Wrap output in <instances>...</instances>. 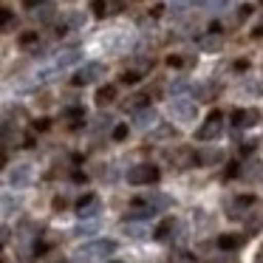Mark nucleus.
I'll list each match as a JSON object with an SVG mask.
<instances>
[{
    "mask_svg": "<svg viewBox=\"0 0 263 263\" xmlns=\"http://www.w3.org/2000/svg\"><path fill=\"white\" fill-rule=\"evenodd\" d=\"M116 252V240H91V243L80 246L74 252V263H91V260H102V257L114 255Z\"/></svg>",
    "mask_w": 263,
    "mask_h": 263,
    "instance_id": "1",
    "label": "nucleus"
},
{
    "mask_svg": "<svg viewBox=\"0 0 263 263\" xmlns=\"http://www.w3.org/2000/svg\"><path fill=\"white\" fill-rule=\"evenodd\" d=\"M80 60H82L80 48H65V51H60L57 57H54V63L48 65L46 71H40V74H37V80H48V77H54V74H60V71L71 68V65L80 63Z\"/></svg>",
    "mask_w": 263,
    "mask_h": 263,
    "instance_id": "2",
    "label": "nucleus"
},
{
    "mask_svg": "<svg viewBox=\"0 0 263 263\" xmlns=\"http://www.w3.org/2000/svg\"><path fill=\"white\" fill-rule=\"evenodd\" d=\"M26 12L34 20H40V23H51L54 14H57V6L51 0H26Z\"/></svg>",
    "mask_w": 263,
    "mask_h": 263,
    "instance_id": "3",
    "label": "nucleus"
},
{
    "mask_svg": "<svg viewBox=\"0 0 263 263\" xmlns=\"http://www.w3.org/2000/svg\"><path fill=\"white\" fill-rule=\"evenodd\" d=\"M170 114H173V119H178V122H193L195 114H198V105L187 97H176L170 102Z\"/></svg>",
    "mask_w": 263,
    "mask_h": 263,
    "instance_id": "4",
    "label": "nucleus"
},
{
    "mask_svg": "<svg viewBox=\"0 0 263 263\" xmlns=\"http://www.w3.org/2000/svg\"><path fill=\"white\" fill-rule=\"evenodd\" d=\"M221 130H223V116L218 114V110H212V114L206 116V122L198 127V133H195V136H198L201 142H212V139L221 136Z\"/></svg>",
    "mask_w": 263,
    "mask_h": 263,
    "instance_id": "5",
    "label": "nucleus"
},
{
    "mask_svg": "<svg viewBox=\"0 0 263 263\" xmlns=\"http://www.w3.org/2000/svg\"><path fill=\"white\" fill-rule=\"evenodd\" d=\"M102 74H105V65H99V63H88V65H82V68L77 71L71 82L82 88V85H91V82H97Z\"/></svg>",
    "mask_w": 263,
    "mask_h": 263,
    "instance_id": "6",
    "label": "nucleus"
},
{
    "mask_svg": "<svg viewBox=\"0 0 263 263\" xmlns=\"http://www.w3.org/2000/svg\"><path fill=\"white\" fill-rule=\"evenodd\" d=\"M156 178H159V170L153 164H136L127 173V181L130 184H153Z\"/></svg>",
    "mask_w": 263,
    "mask_h": 263,
    "instance_id": "7",
    "label": "nucleus"
},
{
    "mask_svg": "<svg viewBox=\"0 0 263 263\" xmlns=\"http://www.w3.org/2000/svg\"><path fill=\"white\" fill-rule=\"evenodd\" d=\"M31 178H34L31 164H17V167H12V173H9V184H12V187H29Z\"/></svg>",
    "mask_w": 263,
    "mask_h": 263,
    "instance_id": "8",
    "label": "nucleus"
},
{
    "mask_svg": "<svg viewBox=\"0 0 263 263\" xmlns=\"http://www.w3.org/2000/svg\"><path fill=\"white\" fill-rule=\"evenodd\" d=\"M159 122V116H156V110L153 108H139L136 110V116H133V125L139 127V130H150V127Z\"/></svg>",
    "mask_w": 263,
    "mask_h": 263,
    "instance_id": "9",
    "label": "nucleus"
},
{
    "mask_svg": "<svg viewBox=\"0 0 263 263\" xmlns=\"http://www.w3.org/2000/svg\"><path fill=\"white\" fill-rule=\"evenodd\" d=\"M77 212H80V218H97V212H99L97 195H82V198L77 201Z\"/></svg>",
    "mask_w": 263,
    "mask_h": 263,
    "instance_id": "10",
    "label": "nucleus"
},
{
    "mask_svg": "<svg viewBox=\"0 0 263 263\" xmlns=\"http://www.w3.org/2000/svg\"><path fill=\"white\" fill-rule=\"evenodd\" d=\"M167 159H170L173 167H190V164H195V153L190 147H178L176 153H170Z\"/></svg>",
    "mask_w": 263,
    "mask_h": 263,
    "instance_id": "11",
    "label": "nucleus"
},
{
    "mask_svg": "<svg viewBox=\"0 0 263 263\" xmlns=\"http://www.w3.org/2000/svg\"><path fill=\"white\" fill-rule=\"evenodd\" d=\"M255 122H257V110H235V114H232V125L238 127V130L252 127Z\"/></svg>",
    "mask_w": 263,
    "mask_h": 263,
    "instance_id": "12",
    "label": "nucleus"
},
{
    "mask_svg": "<svg viewBox=\"0 0 263 263\" xmlns=\"http://www.w3.org/2000/svg\"><path fill=\"white\" fill-rule=\"evenodd\" d=\"M252 204H255V198H252V195H240V198H235L232 204L227 206V210H229V215H232V218H238L240 212H243V210H249Z\"/></svg>",
    "mask_w": 263,
    "mask_h": 263,
    "instance_id": "13",
    "label": "nucleus"
},
{
    "mask_svg": "<svg viewBox=\"0 0 263 263\" xmlns=\"http://www.w3.org/2000/svg\"><path fill=\"white\" fill-rule=\"evenodd\" d=\"M114 99H116V88L114 85H105V88L97 91V102L99 105H108V102H114Z\"/></svg>",
    "mask_w": 263,
    "mask_h": 263,
    "instance_id": "14",
    "label": "nucleus"
},
{
    "mask_svg": "<svg viewBox=\"0 0 263 263\" xmlns=\"http://www.w3.org/2000/svg\"><path fill=\"white\" fill-rule=\"evenodd\" d=\"M170 232H173V218H167V221H161L159 227H156L153 238L156 240H167V238H170Z\"/></svg>",
    "mask_w": 263,
    "mask_h": 263,
    "instance_id": "15",
    "label": "nucleus"
},
{
    "mask_svg": "<svg viewBox=\"0 0 263 263\" xmlns=\"http://www.w3.org/2000/svg\"><path fill=\"white\" fill-rule=\"evenodd\" d=\"M240 243H243V240H240L238 235H221V238H218V249H238Z\"/></svg>",
    "mask_w": 263,
    "mask_h": 263,
    "instance_id": "16",
    "label": "nucleus"
},
{
    "mask_svg": "<svg viewBox=\"0 0 263 263\" xmlns=\"http://www.w3.org/2000/svg\"><path fill=\"white\" fill-rule=\"evenodd\" d=\"M125 232L130 235V238H144V235L150 232L147 227H142V223H125Z\"/></svg>",
    "mask_w": 263,
    "mask_h": 263,
    "instance_id": "17",
    "label": "nucleus"
},
{
    "mask_svg": "<svg viewBox=\"0 0 263 263\" xmlns=\"http://www.w3.org/2000/svg\"><path fill=\"white\" fill-rule=\"evenodd\" d=\"M99 229V218H91L88 223H80L77 227V235H91V232H97Z\"/></svg>",
    "mask_w": 263,
    "mask_h": 263,
    "instance_id": "18",
    "label": "nucleus"
},
{
    "mask_svg": "<svg viewBox=\"0 0 263 263\" xmlns=\"http://www.w3.org/2000/svg\"><path fill=\"white\" fill-rule=\"evenodd\" d=\"M65 116L71 119V125H74V127H80V122H82V116H85V114H82V108H68V110H65Z\"/></svg>",
    "mask_w": 263,
    "mask_h": 263,
    "instance_id": "19",
    "label": "nucleus"
},
{
    "mask_svg": "<svg viewBox=\"0 0 263 263\" xmlns=\"http://www.w3.org/2000/svg\"><path fill=\"white\" fill-rule=\"evenodd\" d=\"M91 12L97 14V17H105V12H108V3H105V0H91Z\"/></svg>",
    "mask_w": 263,
    "mask_h": 263,
    "instance_id": "20",
    "label": "nucleus"
},
{
    "mask_svg": "<svg viewBox=\"0 0 263 263\" xmlns=\"http://www.w3.org/2000/svg\"><path fill=\"white\" fill-rule=\"evenodd\" d=\"M206 6H210V9H215V12H223V9H229V6H232V0H206Z\"/></svg>",
    "mask_w": 263,
    "mask_h": 263,
    "instance_id": "21",
    "label": "nucleus"
},
{
    "mask_svg": "<svg viewBox=\"0 0 263 263\" xmlns=\"http://www.w3.org/2000/svg\"><path fill=\"white\" fill-rule=\"evenodd\" d=\"M14 23V14L9 12V9H0V29H6V26Z\"/></svg>",
    "mask_w": 263,
    "mask_h": 263,
    "instance_id": "22",
    "label": "nucleus"
},
{
    "mask_svg": "<svg viewBox=\"0 0 263 263\" xmlns=\"http://www.w3.org/2000/svg\"><path fill=\"white\" fill-rule=\"evenodd\" d=\"M125 136H127V125H116V130H114V139H116V142H122Z\"/></svg>",
    "mask_w": 263,
    "mask_h": 263,
    "instance_id": "23",
    "label": "nucleus"
},
{
    "mask_svg": "<svg viewBox=\"0 0 263 263\" xmlns=\"http://www.w3.org/2000/svg\"><path fill=\"white\" fill-rule=\"evenodd\" d=\"M122 82H127V85H136V82H139V74H136V71H127V74L122 77Z\"/></svg>",
    "mask_w": 263,
    "mask_h": 263,
    "instance_id": "24",
    "label": "nucleus"
},
{
    "mask_svg": "<svg viewBox=\"0 0 263 263\" xmlns=\"http://www.w3.org/2000/svg\"><path fill=\"white\" fill-rule=\"evenodd\" d=\"M9 227H0V249H3V246H6V240H9Z\"/></svg>",
    "mask_w": 263,
    "mask_h": 263,
    "instance_id": "25",
    "label": "nucleus"
},
{
    "mask_svg": "<svg viewBox=\"0 0 263 263\" xmlns=\"http://www.w3.org/2000/svg\"><path fill=\"white\" fill-rule=\"evenodd\" d=\"M20 43H23V46H34V43H37V34H23V37H20Z\"/></svg>",
    "mask_w": 263,
    "mask_h": 263,
    "instance_id": "26",
    "label": "nucleus"
},
{
    "mask_svg": "<svg viewBox=\"0 0 263 263\" xmlns=\"http://www.w3.org/2000/svg\"><path fill=\"white\" fill-rule=\"evenodd\" d=\"M257 170H260V164H257V161H252V164H249V178H257Z\"/></svg>",
    "mask_w": 263,
    "mask_h": 263,
    "instance_id": "27",
    "label": "nucleus"
},
{
    "mask_svg": "<svg viewBox=\"0 0 263 263\" xmlns=\"http://www.w3.org/2000/svg\"><path fill=\"white\" fill-rule=\"evenodd\" d=\"M48 125H51V122H48V119H37V130H48Z\"/></svg>",
    "mask_w": 263,
    "mask_h": 263,
    "instance_id": "28",
    "label": "nucleus"
},
{
    "mask_svg": "<svg viewBox=\"0 0 263 263\" xmlns=\"http://www.w3.org/2000/svg\"><path fill=\"white\" fill-rule=\"evenodd\" d=\"M227 176H229V178H235V176H238V164H235V161L227 167Z\"/></svg>",
    "mask_w": 263,
    "mask_h": 263,
    "instance_id": "29",
    "label": "nucleus"
},
{
    "mask_svg": "<svg viewBox=\"0 0 263 263\" xmlns=\"http://www.w3.org/2000/svg\"><path fill=\"white\" fill-rule=\"evenodd\" d=\"M252 14V6H240V20H246Z\"/></svg>",
    "mask_w": 263,
    "mask_h": 263,
    "instance_id": "30",
    "label": "nucleus"
},
{
    "mask_svg": "<svg viewBox=\"0 0 263 263\" xmlns=\"http://www.w3.org/2000/svg\"><path fill=\"white\" fill-rule=\"evenodd\" d=\"M167 65H176L178 68V65H181V57H167Z\"/></svg>",
    "mask_w": 263,
    "mask_h": 263,
    "instance_id": "31",
    "label": "nucleus"
},
{
    "mask_svg": "<svg viewBox=\"0 0 263 263\" xmlns=\"http://www.w3.org/2000/svg\"><path fill=\"white\" fill-rule=\"evenodd\" d=\"M173 3H184V0H173Z\"/></svg>",
    "mask_w": 263,
    "mask_h": 263,
    "instance_id": "32",
    "label": "nucleus"
},
{
    "mask_svg": "<svg viewBox=\"0 0 263 263\" xmlns=\"http://www.w3.org/2000/svg\"><path fill=\"white\" fill-rule=\"evenodd\" d=\"M114 263H119V260H114Z\"/></svg>",
    "mask_w": 263,
    "mask_h": 263,
    "instance_id": "33",
    "label": "nucleus"
},
{
    "mask_svg": "<svg viewBox=\"0 0 263 263\" xmlns=\"http://www.w3.org/2000/svg\"><path fill=\"white\" fill-rule=\"evenodd\" d=\"M0 263H3V260H0Z\"/></svg>",
    "mask_w": 263,
    "mask_h": 263,
    "instance_id": "34",
    "label": "nucleus"
},
{
    "mask_svg": "<svg viewBox=\"0 0 263 263\" xmlns=\"http://www.w3.org/2000/svg\"><path fill=\"white\" fill-rule=\"evenodd\" d=\"M60 263H63V260H60Z\"/></svg>",
    "mask_w": 263,
    "mask_h": 263,
    "instance_id": "35",
    "label": "nucleus"
}]
</instances>
